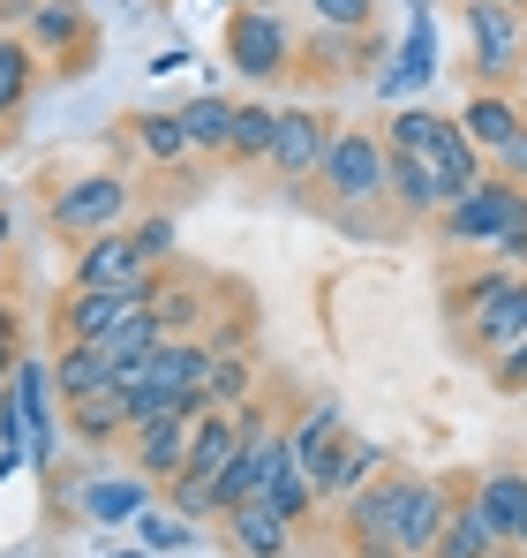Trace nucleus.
<instances>
[{
	"instance_id": "1",
	"label": "nucleus",
	"mask_w": 527,
	"mask_h": 558,
	"mask_svg": "<svg viewBox=\"0 0 527 558\" xmlns=\"http://www.w3.org/2000/svg\"><path fill=\"white\" fill-rule=\"evenodd\" d=\"M438 234L459 250H498L513 265V257H527V189L505 182V174L475 182L467 196H452L438 211Z\"/></svg>"
},
{
	"instance_id": "2",
	"label": "nucleus",
	"mask_w": 527,
	"mask_h": 558,
	"mask_svg": "<svg viewBox=\"0 0 527 558\" xmlns=\"http://www.w3.org/2000/svg\"><path fill=\"white\" fill-rule=\"evenodd\" d=\"M384 182H392V144L384 129H332V151L317 167V204L324 211H361V204H384Z\"/></svg>"
},
{
	"instance_id": "3",
	"label": "nucleus",
	"mask_w": 527,
	"mask_h": 558,
	"mask_svg": "<svg viewBox=\"0 0 527 558\" xmlns=\"http://www.w3.org/2000/svg\"><path fill=\"white\" fill-rule=\"evenodd\" d=\"M128 211H136V182L128 174H106V167L69 174V182L46 196V227L69 234V242H90L106 227H128Z\"/></svg>"
},
{
	"instance_id": "4",
	"label": "nucleus",
	"mask_w": 527,
	"mask_h": 558,
	"mask_svg": "<svg viewBox=\"0 0 527 558\" xmlns=\"http://www.w3.org/2000/svg\"><path fill=\"white\" fill-rule=\"evenodd\" d=\"M226 61L249 84H279L302 61V38L286 23V8H226Z\"/></svg>"
},
{
	"instance_id": "5",
	"label": "nucleus",
	"mask_w": 527,
	"mask_h": 558,
	"mask_svg": "<svg viewBox=\"0 0 527 558\" xmlns=\"http://www.w3.org/2000/svg\"><path fill=\"white\" fill-rule=\"evenodd\" d=\"M467 38H475V84H513L527 61V15L505 0H467Z\"/></svg>"
},
{
	"instance_id": "6",
	"label": "nucleus",
	"mask_w": 527,
	"mask_h": 558,
	"mask_svg": "<svg viewBox=\"0 0 527 558\" xmlns=\"http://www.w3.org/2000/svg\"><path fill=\"white\" fill-rule=\"evenodd\" d=\"M400 498H407L400 468H377L347 498V551L354 558H400Z\"/></svg>"
},
{
	"instance_id": "7",
	"label": "nucleus",
	"mask_w": 527,
	"mask_h": 558,
	"mask_svg": "<svg viewBox=\"0 0 527 558\" xmlns=\"http://www.w3.org/2000/svg\"><path fill=\"white\" fill-rule=\"evenodd\" d=\"M23 38H30L38 61H53L61 76H84L90 61H98V31H90L84 0H38V15H30Z\"/></svg>"
},
{
	"instance_id": "8",
	"label": "nucleus",
	"mask_w": 527,
	"mask_h": 558,
	"mask_svg": "<svg viewBox=\"0 0 527 558\" xmlns=\"http://www.w3.org/2000/svg\"><path fill=\"white\" fill-rule=\"evenodd\" d=\"M324 151H332V113H317V106H286L264 167H271L279 182L309 189V182H317V167H324Z\"/></svg>"
},
{
	"instance_id": "9",
	"label": "nucleus",
	"mask_w": 527,
	"mask_h": 558,
	"mask_svg": "<svg viewBox=\"0 0 527 558\" xmlns=\"http://www.w3.org/2000/svg\"><path fill=\"white\" fill-rule=\"evenodd\" d=\"M144 302H151V287H69L61 310H53V332H61V340H106V332L128 325Z\"/></svg>"
},
{
	"instance_id": "10",
	"label": "nucleus",
	"mask_w": 527,
	"mask_h": 558,
	"mask_svg": "<svg viewBox=\"0 0 527 558\" xmlns=\"http://www.w3.org/2000/svg\"><path fill=\"white\" fill-rule=\"evenodd\" d=\"M151 257L136 250V234L128 227H106V234H90L84 250H76V265H69V287H151Z\"/></svg>"
},
{
	"instance_id": "11",
	"label": "nucleus",
	"mask_w": 527,
	"mask_h": 558,
	"mask_svg": "<svg viewBox=\"0 0 527 558\" xmlns=\"http://www.w3.org/2000/svg\"><path fill=\"white\" fill-rule=\"evenodd\" d=\"M459 506V483L444 475H407V498H400V558H430Z\"/></svg>"
},
{
	"instance_id": "12",
	"label": "nucleus",
	"mask_w": 527,
	"mask_h": 558,
	"mask_svg": "<svg viewBox=\"0 0 527 558\" xmlns=\"http://www.w3.org/2000/svg\"><path fill=\"white\" fill-rule=\"evenodd\" d=\"M211 529H219V544H226L234 558H286V551H294V529H302V521H286L279 506L249 498V506H226Z\"/></svg>"
},
{
	"instance_id": "13",
	"label": "nucleus",
	"mask_w": 527,
	"mask_h": 558,
	"mask_svg": "<svg viewBox=\"0 0 527 558\" xmlns=\"http://www.w3.org/2000/svg\"><path fill=\"white\" fill-rule=\"evenodd\" d=\"M459 340H467V355H505V348H520L527 340V272L505 287V294H490L482 310H467L459 317Z\"/></svg>"
},
{
	"instance_id": "14",
	"label": "nucleus",
	"mask_w": 527,
	"mask_h": 558,
	"mask_svg": "<svg viewBox=\"0 0 527 558\" xmlns=\"http://www.w3.org/2000/svg\"><path fill=\"white\" fill-rule=\"evenodd\" d=\"M196 423H204V415H159V423H136V430H128V468L151 475V483H174L181 468H188Z\"/></svg>"
},
{
	"instance_id": "15",
	"label": "nucleus",
	"mask_w": 527,
	"mask_h": 558,
	"mask_svg": "<svg viewBox=\"0 0 527 558\" xmlns=\"http://www.w3.org/2000/svg\"><path fill=\"white\" fill-rule=\"evenodd\" d=\"M211 279H196V272H181V265H159L151 272V317H159V332L167 340H181V332H204V317H211Z\"/></svg>"
},
{
	"instance_id": "16",
	"label": "nucleus",
	"mask_w": 527,
	"mask_h": 558,
	"mask_svg": "<svg viewBox=\"0 0 527 558\" xmlns=\"http://www.w3.org/2000/svg\"><path fill=\"white\" fill-rule=\"evenodd\" d=\"M459 129H467V144L482 151V159H498L513 136L527 129V106L520 92H498V84H475V98L459 106Z\"/></svg>"
},
{
	"instance_id": "17",
	"label": "nucleus",
	"mask_w": 527,
	"mask_h": 558,
	"mask_svg": "<svg viewBox=\"0 0 527 558\" xmlns=\"http://www.w3.org/2000/svg\"><path fill=\"white\" fill-rule=\"evenodd\" d=\"M467 498L482 506L490 536L520 551V521H527V468H490V475H467Z\"/></svg>"
},
{
	"instance_id": "18",
	"label": "nucleus",
	"mask_w": 527,
	"mask_h": 558,
	"mask_svg": "<svg viewBox=\"0 0 527 558\" xmlns=\"http://www.w3.org/2000/svg\"><path fill=\"white\" fill-rule=\"evenodd\" d=\"M384 204H400V219H438L452 204V182H444L430 159L415 151H392V182H384Z\"/></svg>"
},
{
	"instance_id": "19",
	"label": "nucleus",
	"mask_w": 527,
	"mask_h": 558,
	"mask_svg": "<svg viewBox=\"0 0 527 558\" xmlns=\"http://www.w3.org/2000/svg\"><path fill=\"white\" fill-rule=\"evenodd\" d=\"M61 423H69V438H76V446H128V392H121V385L84 392V400H69V408H61Z\"/></svg>"
},
{
	"instance_id": "20",
	"label": "nucleus",
	"mask_w": 527,
	"mask_h": 558,
	"mask_svg": "<svg viewBox=\"0 0 527 558\" xmlns=\"http://www.w3.org/2000/svg\"><path fill=\"white\" fill-rule=\"evenodd\" d=\"M76 506H84V521H106V529H121V521H144L151 513V475H98L76 490Z\"/></svg>"
},
{
	"instance_id": "21",
	"label": "nucleus",
	"mask_w": 527,
	"mask_h": 558,
	"mask_svg": "<svg viewBox=\"0 0 527 558\" xmlns=\"http://www.w3.org/2000/svg\"><path fill=\"white\" fill-rule=\"evenodd\" d=\"M106 385H121L106 340H61V355H53V392H61V408L84 400V392H106Z\"/></svg>"
},
{
	"instance_id": "22",
	"label": "nucleus",
	"mask_w": 527,
	"mask_h": 558,
	"mask_svg": "<svg viewBox=\"0 0 527 558\" xmlns=\"http://www.w3.org/2000/svg\"><path fill=\"white\" fill-rule=\"evenodd\" d=\"M340 438H347V415H340V400H309V408L286 423V453L309 468V475L332 461V446H340Z\"/></svg>"
},
{
	"instance_id": "23",
	"label": "nucleus",
	"mask_w": 527,
	"mask_h": 558,
	"mask_svg": "<svg viewBox=\"0 0 527 558\" xmlns=\"http://www.w3.org/2000/svg\"><path fill=\"white\" fill-rule=\"evenodd\" d=\"M377 468H384V453H377L369 438H354V430H347V438L332 446V461L317 468V498H324V506H347V498L369 483V475H377Z\"/></svg>"
},
{
	"instance_id": "24",
	"label": "nucleus",
	"mask_w": 527,
	"mask_h": 558,
	"mask_svg": "<svg viewBox=\"0 0 527 558\" xmlns=\"http://www.w3.org/2000/svg\"><path fill=\"white\" fill-rule=\"evenodd\" d=\"M430 76H438V23H430V15H415V31H407L400 61H392V69H377L369 84H377V98H400V92H415V84H430Z\"/></svg>"
},
{
	"instance_id": "25",
	"label": "nucleus",
	"mask_w": 527,
	"mask_h": 558,
	"mask_svg": "<svg viewBox=\"0 0 527 558\" xmlns=\"http://www.w3.org/2000/svg\"><path fill=\"white\" fill-rule=\"evenodd\" d=\"M415 159H430L444 182H452V196H467V189L482 182V151L467 144V129H459V113H444L438 136H430V151H415Z\"/></svg>"
},
{
	"instance_id": "26",
	"label": "nucleus",
	"mask_w": 527,
	"mask_h": 558,
	"mask_svg": "<svg viewBox=\"0 0 527 558\" xmlns=\"http://www.w3.org/2000/svg\"><path fill=\"white\" fill-rule=\"evenodd\" d=\"M38 46L23 38V31H0V121H15L23 106H30V92H38Z\"/></svg>"
},
{
	"instance_id": "27",
	"label": "nucleus",
	"mask_w": 527,
	"mask_h": 558,
	"mask_svg": "<svg viewBox=\"0 0 527 558\" xmlns=\"http://www.w3.org/2000/svg\"><path fill=\"white\" fill-rule=\"evenodd\" d=\"M128 136H136V151H144L151 167H188V159H196L181 113H128Z\"/></svg>"
},
{
	"instance_id": "28",
	"label": "nucleus",
	"mask_w": 527,
	"mask_h": 558,
	"mask_svg": "<svg viewBox=\"0 0 527 558\" xmlns=\"http://www.w3.org/2000/svg\"><path fill=\"white\" fill-rule=\"evenodd\" d=\"M271 136H279V113L257 106V98H242L234 106V129H226V167H264L271 159Z\"/></svg>"
},
{
	"instance_id": "29",
	"label": "nucleus",
	"mask_w": 527,
	"mask_h": 558,
	"mask_svg": "<svg viewBox=\"0 0 527 558\" xmlns=\"http://www.w3.org/2000/svg\"><path fill=\"white\" fill-rule=\"evenodd\" d=\"M181 129H188V144H196V159H226L234 98H219V92H196L188 106H181Z\"/></svg>"
},
{
	"instance_id": "30",
	"label": "nucleus",
	"mask_w": 527,
	"mask_h": 558,
	"mask_svg": "<svg viewBox=\"0 0 527 558\" xmlns=\"http://www.w3.org/2000/svg\"><path fill=\"white\" fill-rule=\"evenodd\" d=\"M159 340H167V332H159V317H151V310H136L128 325H113V332H106V355H113L121 385H128V377H144V363L159 355Z\"/></svg>"
},
{
	"instance_id": "31",
	"label": "nucleus",
	"mask_w": 527,
	"mask_h": 558,
	"mask_svg": "<svg viewBox=\"0 0 527 558\" xmlns=\"http://www.w3.org/2000/svg\"><path fill=\"white\" fill-rule=\"evenodd\" d=\"M498 551V536H490V521H482V506L467 498V483H459V506H452V521H444L438 551L430 558H490Z\"/></svg>"
},
{
	"instance_id": "32",
	"label": "nucleus",
	"mask_w": 527,
	"mask_h": 558,
	"mask_svg": "<svg viewBox=\"0 0 527 558\" xmlns=\"http://www.w3.org/2000/svg\"><path fill=\"white\" fill-rule=\"evenodd\" d=\"M264 506H279L286 521H309L324 498H317V475L294 461V453H279V468H271V483H264Z\"/></svg>"
},
{
	"instance_id": "33",
	"label": "nucleus",
	"mask_w": 527,
	"mask_h": 558,
	"mask_svg": "<svg viewBox=\"0 0 527 558\" xmlns=\"http://www.w3.org/2000/svg\"><path fill=\"white\" fill-rule=\"evenodd\" d=\"M242 400H257V355H249V340L211 355V408H242Z\"/></svg>"
},
{
	"instance_id": "34",
	"label": "nucleus",
	"mask_w": 527,
	"mask_h": 558,
	"mask_svg": "<svg viewBox=\"0 0 527 558\" xmlns=\"http://www.w3.org/2000/svg\"><path fill=\"white\" fill-rule=\"evenodd\" d=\"M438 121H444V113H430V106H400V113L384 121V144H392V151H430Z\"/></svg>"
},
{
	"instance_id": "35",
	"label": "nucleus",
	"mask_w": 527,
	"mask_h": 558,
	"mask_svg": "<svg viewBox=\"0 0 527 558\" xmlns=\"http://www.w3.org/2000/svg\"><path fill=\"white\" fill-rule=\"evenodd\" d=\"M167 506H174L181 521H219V490H211L204 475H174V483H167Z\"/></svg>"
},
{
	"instance_id": "36",
	"label": "nucleus",
	"mask_w": 527,
	"mask_h": 558,
	"mask_svg": "<svg viewBox=\"0 0 527 558\" xmlns=\"http://www.w3.org/2000/svg\"><path fill=\"white\" fill-rule=\"evenodd\" d=\"M309 23H324V31H377V0H309Z\"/></svg>"
},
{
	"instance_id": "37",
	"label": "nucleus",
	"mask_w": 527,
	"mask_h": 558,
	"mask_svg": "<svg viewBox=\"0 0 527 558\" xmlns=\"http://www.w3.org/2000/svg\"><path fill=\"white\" fill-rule=\"evenodd\" d=\"M128 234H136V250L151 257V265H174V219L159 211V219H128Z\"/></svg>"
},
{
	"instance_id": "38",
	"label": "nucleus",
	"mask_w": 527,
	"mask_h": 558,
	"mask_svg": "<svg viewBox=\"0 0 527 558\" xmlns=\"http://www.w3.org/2000/svg\"><path fill=\"white\" fill-rule=\"evenodd\" d=\"M136 529H144V544H151V551H181V544H188V529H196V521H181L174 506H167V513H144V521H136Z\"/></svg>"
},
{
	"instance_id": "39",
	"label": "nucleus",
	"mask_w": 527,
	"mask_h": 558,
	"mask_svg": "<svg viewBox=\"0 0 527 558\" xmlns=\"http://www.w3.org/2000/svg\"><path fill=\"white\" fill-rule=\"evenodd\" d=\"M490 385H498V392H527V340L498 355V371H490Z\"/></svg>"
},
{
	"instance_id": "40",
	"label": "nucleus",
	"mask_w": 527,
	"mask_h": 558,
	"mask_svg": "<svg viewBox=\"0 0 527 558\" xmlns=\"http://www.w3.org/2000/svg\"><path fill=\"white\" fill-rule=\"evenodd\" d=\"M490 167H498L505 182H520V189H527V129L513 136V144H505V151H498V159H490Z\"/></svg>"
},
{
	"instance_id": "41",
	"label": "nucleus",
	"mask_w": 527,
	"mask_h": 558,
	"mask_svg": "<svg viewBox=\"0 0 527 558\" xmlns=\"http://www.w3.org/2000/svg\"><path fill=\"white\" fill-rule=\"evenodd\" d=\"M30 15H38V0H0V31H30Z\"/></svg>"
},
{
	"instance_id": "42",
	"label": "nucleus",
	"mask_w": 527,
	"mask_h": 558,
	"mask_svg": "<svg viewBox=\"0 0 527 558\" xmlns=\"http://www.w3.org/2000/svg\"><path fill=\"white\" fill-rule=\"evenodd\" d=\"M15 363H23V340H8V332H0V377H15Z\"/></svg>"
},
{
	"instance_id": "43",
	"label": "nucleus",
	"mask_w": 527,
	"mask_h": 558,
	"mask_svg": "<svg viewBox=\"0 0 527 558\" xmlns=\"http://www.w3.org/2000/svg\"><path fill=\"white\" fill-rule=\"evenodd\" d=\"M0 332H8V340H23V317H15V302H8V294H0Z\"/></svg>"
},
{
	"instance_id": "44",
	"label": "nucleus",
	"mask_w": 527,
	"mask_h": 558,
	"mask_svg": "<svg viewBox=\"0 0 527 558\" xmlns=\"http://www.w3.org/2000/svg\"><path fill=\"white\" fill-rule=\"evenodd\" d=\"M8 250H15V219H8V204H0V265H8Z\"/></svg>"
},
{
	"instance_id": "45",
	"label": "nucleus",
	"mask_w": 527,
	"mask_h": 558,
	"mask_svg": "<svg viewBox=\"0 0 527 558\" xmlns=\"http://www.w3.org/2000/svg\"><path fill=\"white\" fill-rule=\"evenodd\" d=\"M234 8H286V0H234Z\"/></svg>"
},
{
	"instance_id": "46",
	"label": "nucleus",
	"mask_w": 527,
	"mask_h": 558,
	"mask_svg": "<svg viewBox=\"0 0 527 558\" xmlns=\"http://www.w3.org/2000/svg\"><path fill=\"white\" fill-rule=\"evenodd\" d=\"M407 8H415V15H430V8H438V0H407Z\"/></svg>"
},
{
	"instance_id": "47",
	"label": "nucleus",
	"mask_w": 527,
	"mask_h": 558,
	"mask_svg": "<svg viewBox=\"0 0 527 558\" xmlns=\"http://www.w3.org/2000/svg\"><path fill=\"white\" fill-rule=\"evenodd\" d=\"M520 106H527V61H520Z\"/></svg>"
},
{
	"instance_id": "48",
	"label": "nucleus",
	"mask_w": 527,
	"mask_h": 558,
	"mask_svg": "<svg viewBox=\"0 0 527 558\" xmlns=\"http://www.w3.org/2000/svg\"><path fill=\"white\" fill-rule=\"evenodd\" d=\"M505 8H520V15H527V0H505Z\"/></svg>"
},
{
	"instance_id": "49",
	"label": "nucleus",
	"mask_w": 527,
	"mask_h": 558,
	"mask_svg": "<svg viewBox=\"0 0 527 558\" xmlns=\"http://www.w3.org/2000/svg\"><path fill=\"white\" fill-rule=\"evenodd\" d=\"M520 551H527V521H520Z\"/></svg>"
},
{
	"instance_id": "50",
	"label": "nucleus",
	"mask_w": 527,
	"mask_h": 558,
	"mask_svg": "<svg viewBox=\"0 0 527 558\" xmlns=\"http://www.w3.org/2000/svg\"><path fill=\"white\" fill-rule=\"evenodd\" d=\"M121 558H144V551H121Z\"/></svg>"
},
{
	"instance_id": "51",
	"label": "nucleus",
	"mask_w": 527,
	"mask_h": 558,
	"mask_svg": "<svg viewBox=\"0 0 527 558\" xmlns=\"http://www.w3.org/2000/svg\"><path fill=\"white\" fill-rule=\"evenodd\" d=\"M0 392H8V377H0Z\"/></svg>"
},
{
	"instance_id": "52",
	"label": "nucleus",
	"mask_w": 527,
	"mask_h": 558,
	"mask_svg": "<svg viewBox=\"0 0 527 558\" xmlns=\"http://www.w3.org/2000/svg\"><path fill=\"white\" fill-rule=\"evenodd\" d=\"M520 558H527V551H520Z\"/></svg>"
},
{
	"instance_id": "53",
	"label": "nucleus",
	"mask_w": 527,
	"mask_h": 558,
	"mask_svg": "<svg viewBox=\"0 0 527 558\" xmlns=\"http://www.w3.org/2000/svg\"><path fill=\"white\" fill-rule=\"evenodd\" d=\"M520 468H527V461H520Z\"/></svg>"
}]
</instances>
